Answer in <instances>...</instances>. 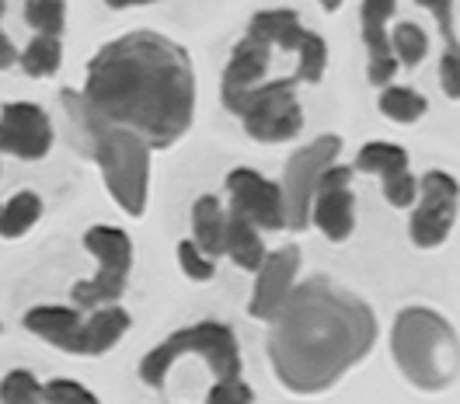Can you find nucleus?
Returning <instances> with one entry per match:
<instances>
[{
    "label": "nucleus",
    "mask_w": 460,
    "mask_h": 404,
    "mask_svg": "<svg viewBox=\"0 0 460 404\" xmlns=\"http://www.w3.org/2000/svg\"><path fill=\"white\" fill-rule=\"evenodd\" d=\"M81 94L98 116L164 150L192 126L196 74L178 42L154 31H129L94 53Z\"/></svg>",
    "instance_id": "nucleus-1"
},
{
    "label": "nucleus",
    "mask_w": 460,
    "mask_h": 404,
    "mask_svg": "<svg viewBox=\"0 0 460 404\" xmlns=\"http://www.w3.org/2000/svg\"><path fill=\"white\" fill-rule=\"evenodd\" d=\"M269 324L272 370L296 394L332 387L376 342L374 311L324 276L289 289Z\"/></svg>",
    "instance_id": "nucleus-2"
},
{
    "label": "nucleus",
    "mask_w": 460,
    "mask_h": 404,
    "mask_svg": "<svg viewBox=\"0 0 460 404\" xmlns=\"http://www.w3.org/2000/svg\"><path fill=\"white\" fill-rule=\"evenodd\" d=\"M59 101L70 122L74 144L102 168L115 202L129 216H140L146 209V181H150V146L144 144V136L98 116L84 101V94L63 91Z\"/></svg>",
    "instance_id": "nucleus-3"
},
{
    "label": "nucleus",
    "mask_w": 460,
    "mask_h": 404,
    "mask_svg": "<svg viewBox=\"0 0 460 404\" xmlns=\"http://www.w3.org/2000/svg\"><path fill=\"white\" fill-rule=\"evenodd\" d=\"M391 352L398 359V370L422 391H443L457 373L454 328L426 307H408L398 314L391 331Z\"/></svg>",
    "instance_id": "nucleus-4"
},
{
    "label": "nucleus",
    "mask_w": 460,
    "mask_h": 404,
    "mask_svg": "<svg viewBox=\"0 0 460 404\" xmlns=\"http://www.w3.org/2000/svg\"><path fill=\"white\" fill-rule=\"evenodd\" d=\"M192 352V356H202L206 366L213 370L217 380H230V376H241V352H237V338L227 324L220 321H199L192 328H181L174 331L168 342H161L157 348H150L140 363V380L146 387H164L168 380V370L174 363Z\"/></svg>",
    "instance_id": "nucleus-5"
},
{
    "label": "nucleus",
    "mask_w": 460,
    "mask_h": 404,
    "mask_svg": "<svg viewBox=\"0 0 460 404\" xmlns=\"http://www.w3.org/2000/svg\"><path fill=\"white\" fill-rule=\"evenodd\" d=\"M84 248L98 259V276L74 286V303L84 311H94V307L115 303L122 296L129 268H133V241L115 227H91L84 233Z\"/></svg>",
    "instance_id": "nucleus-6"
},
{
    "label": "nucleus",
    "mask_w": 460,
    "mask_h": 404,
    "mask_svg": "<svg viewBox=\"0 0 460 404\" xmlns=\"http://www.w3.org/2000/svg\"><path fill=\"white\" fill-rule=\"evenodd\" d=\"M244 129L252 140L261 144H283L293 140L300 129H304V112H300V101H296V81H272V84L255 87L248 98H244Z\"/></svg>",
    "instance_id": "nucleus-7"
},
{
    "label": "nucleus",
    "mask_w": 460,
    "mask_h": 404,
    "mask_svg": "<svg viewBox=\"0 0 460 404\" xmlns=\"http://www.w3.org/2000/svg\"><path fill=\"white\" fill-rule=\"evenodd\" d=\"M342 150L339 136H321L314 144L300 146L293 157L287 161V174H283V216H287L289 231H304L307 227V213H311V196H314V185L321 171L328 164H335Z\"/></svg>",
    "instance_id": "nucleus-8"
},
{
    "label": "nucleus",
    "mask_w": 460,
    "mask_h": 404,
    "mask_svg": "<svg viewBox=\"0 0 460 404\" xmlns=\"http://www.w3.org/2000/svg\"><path fill=\"white\" fill-rule=\"evenodd\" d=\"M419 209L411 216V241L419 248H439L454 227L457 213V181L443 171H429L419 181Z\"/></svg>",
    "instance_id": "nucleus-9"
},
{
    "label": "nucleus",
    "mask_w": 460,
    "mask_h": 404,
    "mask_svg": "<svg viewBox=\"0 0 460 404\" xmlns=\"http://www.w3.org/2000/svg\"><path fill=\"white\" fill-rule=\"evenodd\" d=\"M53 146V122L31 101H7L0 109V154L42 161Z\"/></svg>",
    "instance_id": "nucleus-10"
},
{
    "label": "nucleus",
    "mask_w": 460,
    "mask_h": 404,
    "mask_svg": "<svg viewBox=\"0 0 460 404\" xmlns=\"http://www.w3.org/2000/svg\"><path fill=\"white\" fill-rule=\"evenodd\" d=\"M230 209L244 213L259 231H283L287 216H283V192L276 181L261 178L252 168H234L227 174Z\"/></svg>",
    "instance_id": "nucleus-11"
},
{
    "label": "nucleus",
    "mask_w": 460,
    "mask_h": 404,
    "mask_svg": "<svg viewBox=\"0 0 460 404\" xmlns=\"http://www.w3.org/2000/svg\"><path fill=\"white\" fill-rule=\"evenodd\" d=\"M259 279H255V293H252V318L255 321H272L276 311L283 307V300L293 289V279L300 272V251L296 248H279V251H265L261 265L255 268Z\"/></svg>",
    "instance_id": "nucleus-12"
},
{
    "label": "nucleus",
    "mask_w": 460,
    "mask_h": 404,
    "mask_svg": "<svg viewBox=\"0 0 460 404\" xmlns=\"http://www.w3.org/2000/svg\"><path fill=\"white\" fill-rule=\"evenodd\" d=\"M269 57H272V46H265L255 35H248L244 42L234 46L227 70H224V87H220V98H224V105H227L234 116H241L244 98H248V94L259 87L261 77H265Z\"/></svg>",
    "instance_id": "nucleus-13"
},
{
    "label": "nucleus",
    "mask_w": 460,
    "mask_h": 404,
    "mask_svg": "<svg viewBox=\"0 0 460 404\" xmlns=\"http://www.w3.org/2000/svg\"><path fill=\"white\" fill-rule=\"evenodd\" d=\"M398 0H363V42H367V53H370V84H391L394 74H398V59L391 53V42H387V22L394 14Z\"/></svg>",
    "instance_id": "nucleus-14"
},
{
    "label": "nucleus",
    "mask_w": 460,
    "mask_h": 404,
    "mask_svg": "<svg viewBox=\"0 0 460 404\" xmlns=\"http://www.w3.org/2000/svg\"><path fill=\"white\" fill-rule=\"evenodd\" d=\"M307 224H317V231L324 233L328 241H345L356 227V199H352L349 185L314 189Z\"/></svg>",
    "instance_id": "nucleus-15"
},
{
    "label": "nucleus",
    "mask_w": 460,
    "mask_h": 404,
    "mask_svg": "<svg viewBox=\"0 0 460 404\" xmlns=\"http://www.w3.org/2000/svg\"><path fill=\"white\" fill-rule=\"evenodd\" d=\"M129 331V314L122 307H94L91 318L81 321V335H77V356H105L109 348L119 346V338Z\"/></svg>",
    "instance_id": "nucleus-16"
},
{
    "label": "nucleus",
    "mask_w": 460,
    "mask_h": 404,
    "mask_svg": "<svg viewBox=\"0 0 460 404\" xmlns=\"http://www.w3.org/2000/svg\"><path fill=\"white\" fill-rule=\"evenodd\" d=\"M25 328L42 342L74 352L77 356V335H81V314L70 307H35L25 314Z\"/></svg>",
    "instance_id": "nucleus-17"
},
{
    "label": "nucleus",
    "mask_w": 460,
    "mask_h": 404,
    "mask_svg": "<svg viewBox=\"0 0 460 404\" xmlns=\"http://www.w3.org/2000/svg\"><path fill=\"white\" fill-rule=\"evenodd\" d=\"M224 255L234 259V265H241V268H248V272H255L265 259V241H261L259 227L244 216V213H237V209H230L227 213V233H224Z\"/></svg>",
    "instance_id": "nucleus-18"
},
{
    "label": "nucleus",
    "mask_w": 460,
    "mask_h": 404,
    "mask_svg": "<svg viewBox=\"0 0 460 404\" xmlns=\"http://www.w3.org/2000/svg\"><path fill=\"white\" fill-rule=\"evenodd\" d=\"M304 25H300V14L296 11H259L252 18V29L248 35L261 39L265 46H279L287 53H296V46L304 42Z\"/></svg>",
    "instance_id": "nucleus-19"
},
{
    "label": "nucleus",
    "mask_w": 460,
    "mask_h": 404,
    "mask_svg": "<svg viewBox=\"0 0 460 404\" xmlns=\"http://www.w3.org/2000/svg\"><path fill=\"white\" fill-rule=\"evenodd\" d=\"M192 231H196V248L209 259L224 255V233H227V213L217 196H202L192 209Z\"/></svg>",
    "instance_id": "nucleus-20"
},
{
    "label": "nucleus",
    "mask_w": 460,
    "mask_h": 404,
    "mask_svg": "<svg viewBox=\"0 0 460 404\" xmlns=\"http://www.w3.org/2000/svg\"><path fill=\"white\" fill-rule=\"evenodd\" d=\"M42 216V202L35 192H18L7 206H0V237L14 241L25 237L35 227V220Z\"/></svg>",
    "instance_id": "nucleus-21"
},
{
    "label": "nucleus",
    "mask_w": 460,
    "mask_h": 404,
    "mask_svg": "<svg viewBox=\"0 0 460 404\" xmlns=\"http://www.w3.org/2000/svg\"><path fill=\"white\" fill-rule=\"evenodd\" d=\"M22 70L29 77H53L63 63V46H59V35H35L25 53L18 57Z\"/></svg>",
    "instance_id": "nucleus-22"
},
{
    "label": "nucleus",
    "mask_w": 460,
    "mask_h": 404,
    "mask_svg": "<svg viewBox=\"0 0 460 404\" xmlns=\"http://www.w3.org/2000/svg\"><path fill=\"white\" fill-rule=\"evenodd\" d=\"M380 112L391 119V122L408 126V122H419V119L426 116V98L419 91H411V87H384Z\"/></svg>",
    "instance_id": "nucleus-23"
},
{
    "label": "nucleus",
    "mask_w": 460,
    "mask_h": 404,
    "mask_svg": "<svg viewBox=\"0 0 460 404\" xmlns=\"http://www.w3.org/2000/svg\"><path fill=\"white\" fill-rule=\"evenodd\" d=\"M404 168H408V154H404L402 146H391V144H367L359 150V157H356V171L363 174L387 178V174L404 171Z\"/></svg>",
    "instance_id": "nucleus-24"
},
{
    "label": "nucleus",
    "mask_w": 460,
    "mask_h": 404,
    "mask_svg": "<svg viewBox=\"0 0 460 404\" xmlns=\"http://www.w3.org/2000/svg\"><path fill=\"white\" fill-rule=\"evenodd\" d=\"M387 42H391V53H394V59H398V63H404V66H419V63H422V57L429 53V35L419 29L415 22H404V25H398V29H394V35H387Z\"/></svg>",
    "instance_id": "nucleus-25"
},
{
    "label": "nucleus",
    "mask_w": 460,
    "mask_h": 404,
    "mask_svg": "<svg viewBox=\"0 0 460 404\" xmlns=\"http://www.w3.org/2000/svg\"><path fill=\"white\" fill-rule=\"evenodd\" d=\"M25 22L39 35H59L66 25V0H25Z\"/></svg>",
    "instance_id": "nucleus-26"
},
{
    "label": "nucleus",
    "mask_w": 460,
    "mask_h": 404,
    "mask_svg": "<svg viewBox=\"0 0 460 404\" xmlns=\"http://www.w3.org/2000/svg\"><path fill=\"white\" fill-rule=\"evenodd\" d=\"M296 77L300 81H321L324 77V66H328V46H324V39L314 35V31H304V42L296 46Z\"/></svg>",
    "instance_id": "nucleus-27"
},
{
    "label": "nucleus",
    "mask_w": 460,
    "mask_h": 404,
    "mask_svg": "<svg viewBox=\"0 0 460 404\" xmlns=\"http://www.w3.org/2000/svg\"><path fill=\"white\" fill-rule=\"evenodd\" d=\"M0 401L4 404H31L42 401V383L29 370H11L0 380Z\"/></svg>",
    "instance_id": "nucleus-28"
},
{
    "label": "nucleus",
    "mask_w": 460,
    "mask_h": 404,
    "mask_svg": "<svg viewBox=\"0 0 460 404\" xmlns=\"http://www.w3.org/2000/svg\"><path fill=\"white\" fill-rule=\"evenodd\" d=\"M178 265H181V268H185V276H189V279H196V283L213 279V272H217V259L202 255L192 241H181V244H178Z\"/></svg>",
    "instance_id": "nucleus-29"
},
{
    "label": "nucleus",
    "mask_w": 460,
    "mask_h": 404,
    "mask_svg": "<svg viewBox=\"0 0 460 404\" xmlns=\"http://www.w3.org/2000/svg\"><path fill=\"white\" fill-rule=\"evenodd\" d=\"M384 196H387V202H391V206L408 209V206L415 202V196H419V181L408 174V168H404V171L387 174V178H384Z\"/></svg>",
    "instance_id": "nucleus-30"
},
{
    "label": "nucleus",
    "mask_w": 460,
    "mask_h": 404,
    "mask_svg": "<svg viewBox=\"0 0 460 404\" xmlns=\"http://www.w3.org/2000/svg\"><path fill=\"white\" fill-rule=\"evenodd\" d=\"M42 401H49V404H94V394L84 391L81 383H74V380H53V383H46V387H42Z\"/></svg>",
    "instance_id": "nucleus-31"
},
{
    "label": "nucleus",
    "mask_w": 460,
    "mask_h": 404,
    "mask_svg": "<svg viewBox=\"0 0 460 404\" xmlns=\"http://www.w3.org/2000/svg\"><path fill=\"white\" fill-rule=\"evenodd\" d=\"M206 401L209 404H248V401H255V394H252V387H248L241 376H230V380H217V387L206 394Z\"/></svg>",
    "instance_id": "nucleus-32"
},
{
    "label": "nucleus",
    "mask_w": 460,
    "mask_h": 404,
    "mask_svg": "<svg viewBox=\"0 0 460 404\" xmlns=\"http://www.w3.org/2000/svg\"><path fill=\"white\" fill-rule=\"evenodd\" d=\"M419 4L436 18V25L447 35V42L457 46V35H454V0H419Z\"/></svg>",
    "instance_id": "nucleus-33"
},
{
    "label": "nucleus",
    "mask_w": 460,
    "mask_h": 404,
    "mask_svg": "<svg viewBox=\"0 0 460 404\" xmlns=\"http://www.w3.org/2000/svg\"><path fill=\"white\" fill-rule=\"evenodd\" d=\"M439 77H443V91H447L450 98H457V94H460V81H457V46H450V49H447V57H443V66H439Z\"/></svg>",
    "instance_id": "nucleus-34"
},
{
    "label": "nucleus",
    "mask_w": 460,
    "mask_h": 404,
    "mask_svg": "<svg viewBox=\"0 0 460 404\" xmlns=\"http://www.w3.org/2000/svg\"><path fill=\"white\" fill-rule=\"evenodd\" d=\"M18 63V49L11 46V39L0 31V70H7V66H14Z\"/></svg>",
    "instance_id": "nucleus-35"
},
{
    "label": "nucleus",
    "mask_w": 460,
    "mask_h": 404,
    "mask_svg": "<svg viewBox=\"0 0 460 404\" xmlns=\"http://www.w3.org/2000/svg\"><path fill=\"white\" fill-rule=\"evenodd\" d=\"M105 4L119 11V7H140V4H154V0H105Z\"/></svg>",
    "instance_id": "nucleus-36"
},
{
    "label": "nucleus",
    "mask_w": 460,
    "mask_h": 404,
    "mask_svg": "<svg viewBox=\"0 0 460 404\" xmlns=\"http://www.w3.org/2000/svg\"><path fill=\"white\" fill-rule=\"evenodd\" d=\"M321 7H324V11H339V7H342V0H321Z\"/></svg>",
    "instance_id": "nucleus-37"
},
{
    "label": "nucleus",
    "mask_w": 460,
    "mask_h": 404,
    "mask_svg": "<svg viewBox=\"0 0 460 404\" xmlns=\"http://www.w3.org/2000/svg\"><path fill=\"white\" fill-rule=\"evenodd\" d=\"M4 11H7V4H4V0H0V18H4Z\"/></svg>",
    "instance_id": "nucleus-38"
}]
</instances>
